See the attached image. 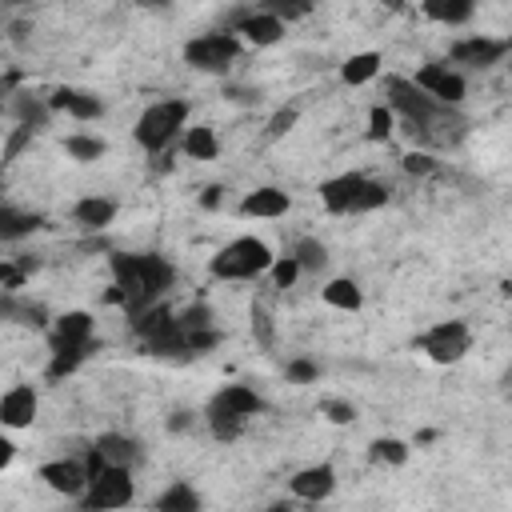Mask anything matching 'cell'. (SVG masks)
Masks as SVG:
<instances>
[{
  "label": "cell",
  "mask_w": 512,
  "mask_h": 512,
  "mask_svg": "<svg viewBox=\"0 0 512 512\" xmlns=\"http://www.w3.org/2000/svg\"><path fill=\"white\" fill-rule=\"evenodd\" d=\"M180 144H184V156H192V160H216V152H220V140L208 124H192Z\"/></svg>",
  "instance_id": "4316f807"
},
{
  "label": "cell",
  "mask_w": 512,
  "mask_h": 512,
  "mask_svg": "<svg viewBox=\"0 0 512 512\" xmlns=\"http://www.w3.org/2000/svg\"><path fill=\"white\" fill-rule=\"evenodd\" d=\"M424 16L452 28V24H468L476 16V4L472 0H424Z\"/></svg>",
  "instance_id": "484cf974"
},
{
  "label": "cell",
  "mask_w": 512,
  "mask_h": 512,
  "mask_svg": "<svg viewBox=\"0 0 512 512\" xmlns=\"http://www.w3.org/2000/svg\"><path fill=\"white\" fill-rule=\"evenodd\" d=\"M108 268H112V292L108 300L120 304L132 316L148 312L160 304V296L176 284V268L168 256H156V252H112L108 256Z\"/></svg>",
  "instance_id": "7a4b0ae2"
},
{
  "label": "cell",
  "mask_w": 512,
  "mask_h": 512,
  "mask_svg": "<svg viewBox=\"0 0 512 512\" xmlns=\"http://www.w3.org/2000/svg\"><path fill=\"white\" fill-rule=\"evenodd\" d=\"M296 120H300V112H296L292 104H284V108H276V112L268 116V128H264V140H280V136H288V132L296 128Z\"/></svg>",
  "instance_id": "1f68e13d"
},
{
  "label": "cell",
  "mask_w": 512,
  "mask_h": 512,
  "mask_svg": "<svg viewBox=\"0 0 512 512\" xmlns=\"http://www.w3.org/2000/svg\"><path fill=\"white\" fill-rule=\"evenodd\" d=\"M272 264H276V256L260 236H236L208 260V272L216 280H256V276L272 272Z\"/></svg>",
  "instance_id": "8992f818"
},
{
  "label": "cell",
  "mask_w": 512,
  "mask_h": 512,
  "mask_svg": "<svg viewBox=\"0 0 512 512\" xmlns=\"http://www.w3.org/2000/svg\"><path fill=\"white\" fill-rule=\"evenodd\" d=\"M72 220L80 228H88V232H100V228H108L116 220V200H108V196H80L72 204Z\"/></svg>",
  "instance_id": "ffe728a7"
},
{
  "label": "cell",
  "mask_w": 512,
  "mask_h": 512,
  "mask_svg": "<svg viewBox=\"0 0 512 512\" xmlns=\"http://www.w3.org/2000/svg\"><path fill=\"white\" fill-rule=\"evenodd\" d=\"M12 456H16V444H12V440H0V468H8Z\"/></svg>",
  "instance_id": "ee69618b"
},
{
  "label": "cell",
  "mask_w": 512,
  "mask_h": 512,
  "mask_svg": "<svg viewBox=\"0 0 512 512\" xmlns=\"http://www.w3.org/2000/svg\"><path fill=\"white\" fill-rule=\"evenodd\" d=\"M52 112H68L72 120H100L104 116V100L96 92H84V88H56L48 96Z\"/></svg>",
  "instance_id": "ac0fdd59"
},
{
  "label": "cell",
  "mask_w": 512,
  "mask_h": 512,
  "mask_svg": "<svg viewBox=\"0 0 512 512\" xmlns=\"http://www.w3.org/2000/svg\"><path fill=\"white\" fill-rule=\"evenodd\" d=\"M176 320H180L188 332H200V328H216V324H212V308H208V304H200V300H196V304H188L184 312H176Z\"/></svg>",
  "instance_id": "e575fe53"
},
{
  "label": "cell",
  "mask_w": 512,
  "mask_h": 512,
  "mask_svg": "<svg viewBox=\"0 0 512 512\" xmlns=\"http://www.w3.org/2000/svg\"><path fill=\"white\" fill-rule=\"evenodd\" d=\"M320 204L332 216H364V212H376L388 204V184L372 180L364 172H340L320 184Z\"/></svg>",
  "instance_id": "3957f363"
},
{
  "label": "cell",
  "mask_w": 512,
  "mask_h": 512,
  "mask_svg": "<svg viewBox=\"0 0 512 512\" xmlns=\"http://www.w3.org/2000/svg\"><path fill=\"white\" fill-rule=\"evenodd\" d=\"M32 132H36V128H24V124H16V128L8 132V140H4V164H12V160L32 144Z\"/></svg>",
  "instance_id": "74e56055"
},
{
  "label": "cell",
  "mask_w": 512,
  "mask_h": 512,
  "mask_svg": "<svg viewBox=\"0 0 512 512\" xmlns=\"http://www.w3.org/2000/svg\"><path fill=\"white\" fill-rule=\"evenodd\" d=\"M220 200H224V188H220V184H208V188H204V196H200V204H204V208H220Z\"/></svg>",
  "instance_id": "7bdbcfd3"
},
{
  "label": "cell",
  "mask_w": 512,
  "mask_h": 512,
  "mask_svg": "<svg viewBox=\"0 0 512 512\" xmlns=\"http://www.w3.org/2000/svg\"><path fill=\"white\" fill-rule=\"evenodd\" d=\"M288 492L296 500H304V504H320V500H328L336 492V468L332 464H308V468L292 472Z\"/></svg>",
  "instance_id": "5bb4252c"
},
{
  "label": "cell",
  "mask_w": 512,
  "mask_h": 512,
  "mask_svg": "<svg viewBox=\"0 0 512 512\" xmlns=\"http://www.w3.org/2000/svg\"><path fill=\"white\" fill-rule=\"evenodd\" d=\"M268 512H296V508H292V504H288V500H276V504H272V508H268Z\"/></svg>",
  "instance_id": "f6af8a7d"
},
{
  "label": "cell",
  "mask_w": 512,
  "mask_h": 512,
  "mask_svg": "<svg viewBox=\"0 0 512 512\" xmlns=\"http://www.w3.org/2000/svg\"><path fill=\"white\" fill-rule=\"evenodd\" d=\"M268 12H276L280 20H300V16H308L312 12V4H288V0H272V4H264Z\"/></svg>",
  "instance_id": "60d3db41"
},
{
  "label": "cell",
  "mask_w": 512,
  "mask_h": 512,
  "mask_svg": "<svg viewBox=\"0 0 512 512\" xmlns=\"http://www.w3.org/2000/svg\"><path fill=\"white\" fill-rule=\"evenodd\" d=\"M48 348H80V352H92V316L88 312H64L52 320L48 328Z\"/></svg>",
  "instance_id": "4fadbf2b"
},
{
  "label": "cell",
  "mask_w": 512,
  "mask_h": 512,
  "mask_svg": "<svg viewBox=\"0 0 512 512\" xmlns=\"http://www.w3.org/2000/svg\"><path fill=\"white\" fill-rule=\"evenodd\" d=\"M368 460H372V464L400 468V464L408 460V444H404V440H396V436H376V440L368 444Z\"/></svg>",
  "instance_id": "f1b7e54d"
},
{
  "label": "cell",
  "mask_w": 512,
  "mask_h": 512,
  "mask_svg": "<svg viewBox=\"0 0 512 512\" xmlns=\"http://www.w3.org/2000/svg\"><path fill=\"white\" fill-rule=\"evenodd\" d=\"M384 104L392 108V116L404 120L408 136L420 144H456L464 140V116L448 104H436L416 80L408 76H388L384 80Z\"/></svg>",
  "instance_id": "6da1fadb"
},
{
  "label": "cell",
  "mask_w": 512,
  "mask_h": 512,
  "mask_svg": "<svg viewBox=\"0 0 512 512\" xmlns=\"http://www.w3.org/2000/svg\"><path fill=\"white\" fill-rule=\"evenodd\" d=\"M64 152H68L76 164H92V160H100V156L108 152V144H104L100 136H92V132H68V136H64Z\"/></svg>",
  "instance_id": "83f0119b"
},
{
  "label": "cell",
  "mask_w": 512,
  "mask_h": 512,
  "mask_svg": "<svg viewBox=\"0 0 512 512\" xmlns=\"http://www.w3.org/2000/svg\"><path fill=\"white\" fill-rule=\"evenodd\" d=\"M252 336L260 340V348H272L276 344V332H272V316H268V308H252Z\"/></svg>",
  "instance_id": "f35d334b"
},
{
  "label": "cell",
  "mask_w": 512,
  "mask_h": 512,
  "mask_svg": "<svg viewBox=\"0 0 512 512\" xmlns=\"http://www.w3.org/2000/svg\"><path fill=\"white\" fill-rule=\"evenodd\" d=\"M36 476H40L52 492H60V496H84V492H88V480H92L88 460H76V456L48 460V464H40Z\"/></svg>",
  "instance_id": "7c38bea8"
},
{
  "label": "cell",
  "mask_w": 512,
  "mask_h": 512,
  "mask_svg": "<svg viewBox=\"0 0 512 512\" xmlns=\"http://www.w3.org/2000/svg\"><path fill=\"white\" fill-rule=\"evenodd\" d=\"M508 76H512V64H508Z\"/></svg>",
  "instance_id": "681fc988"
},
{
  "label": "cell",
  "mask_w": 512,
  "mask_h": 512,
  "mask_svg": "<svg viewBox=\"0 0 512 512\" xmlns=\"http://www.w3.org/2000/svg\"><path fill=\"white\" fill-rule=\"evenodd\" d=\"M200 508H204V496L188 480H172L152 504V512H200Z\"/></svg>",
  "instance_id": "44dd1931"
},
{
  "label": "cell",
  "mask_w": 512,
  "mask_h": 512,
  "mask_svg": "<svg viewBox=\"0 0 512 512\" xmlns=\"http://www.w3.org/2000/svg\"><path fill=\"white\" fill-rule=\"evenodd\" d=\"M508 56V40H496V36H464V40H456L452 48H448V60H452V68L456 64H464V68H496L500 60Z\"/></svg>",
  "instance_id": "8fae6325"
},
{
  "label": "cell",
  "mask_w": 512,
  "mask_h": 512,
  "mask_svg": "<svg viewBox=\"0 0 512 512\" xmlns=\"http://www.w3.org/2000/svg\"><path fill=\"white\" fill-rule=\"evenodd\" d=\"M36 412H40V396H36V388L32 384H12L4 396H0V424L4 428H28L32 420H36Z\"/></svg>",
  "instance_id": "2e32d148"
},
{
  "label": "cell",
  "mask_w": 512,
  "mask_h": 512,
  "mask_svg": "<svg viewBox=\"0 0 512 512\" xmlns=\"http://www.w3.org/2000/svg\"><path fill=\"white\" fill-rule=\"evenodd\" d=\"M8 108H12L16 124H24V128H36V132H40L48 120H52V104H48V100H40V96H32V92H12Z\"/></svg>",
  "instance_id": "7402d4cb"
},
{
  "label": "cell",
  "mask_w": 512,
  "mask_h": 512,
  "mask_svg": "<svg viewBox=\"0 0 512 512\" xmlns=\"http://www.w3.org/2000/svg\"><path fill=\"white\" fill-rule=\"evenodd\" d=\"M392 128H396L392 108H388V104H376V108L368 112V140H388Z\"/></svg>",
  "instance_id": "836d02e7"
},
{
  "label": "cell",
  "mask_w": 512,
  "mask_h": 512,
  "mask_svg": "<svg viewBox=\"0 0 512 512\" xmlns=\"http://www.w3.org/2000/svg\"><path fill=\"white\" fill-rule=\"evenodd\" d=\"M288 208H292V200H288V192L276 188V184L252 188V192L240 200V216H248V220H280Z\"/></svg>",
  "instance_id": "e0dca14e"
},
{
  "label": "cell",
  "mask_w": 512,
  "mask_h": 512,
  "mask_svg": "<svg viewBox=\"0 0 512 512\" xmlns=\"http://www.w3.org/2000/svg\"><path fill=\"white\" fill-rule=\"evenodd\" d=\"M264 412V400L256 388L248 384H224L220 392H212V400L204 404V420H208V432L216 440H236L244 432V424Z\"/></svg>",
  "instance_id": "5b68a950"
},
{
  "label": "cell",
  "mask_w": 512,
  "mask_h": 512,
  "mask_svg": "<svg viewBox=\"0 0 512 512\" xmlns=\"http://www.w3.org/2000/svg\"><path fill=\"white\" fill-rule=\"evenodd\" d=\"M412 80H416L436 104H448V108H460L464 96H468V80H464L460 68H452L448 60H428V64H420Z\"/></svg>",
  "instance_id": "30bf717a"
},
{
  "label": "cell",
  "mask_w": 512,
  "mask_h": 512,
  "mask_svg": "<svg viewBox=\"0 0 512 512\" xmlns=\"http://www.w3.org/2000/svg\"><path fill=\"white\" fill-rule=\"evenodd\" d=\"M92 480H88V492L80 496L84 500V512H116V508H128L132 496H136V480H132V468H116V464H100V468H88Z\"/></svg>",
  "instance_id": "52a82bcc"
},
{
  "label": "cell",
  "mask_w": 512,
  "mask_h": 512,
  "mask_svg": "<svg viewBox=\"0 0 512 512\" xmlns=\"http://www.w3.org/2000/svg\"><path fill=\"white\" fill-rule=\"evenodd\" d=\"M240 56V36L232 28H216V32H200L184 44V64L196 68V72H228Z\"/></svg>",
  "instance_id": "ba28073f"
},
{
  "label": "cell",
  "mask_w": 512,
  "mask_h": 512,
  "mask_svg": "<svg viewBox=\"0 0 512 512\" xmlns=\"http://www.w3.org/2000/svg\"><path fill=\"white\" fill-rule=\"evenodd\" d=\"M504 296H512V280H508V284H504Z\"/></svg>",
  "instance_id": "bcb514c9"
},
{
  "label": "cell",
  "mask_w": 512,
  "mask_h": 512,
  "mask_svg": "<svg viewBox=\"0 0 512 512\" xmlns=\"http://www.w3.org/2000/svg\"><path fill=\"white\" fill-rule=\"evenodd\" d=\"M40 224H44L40 212H24V208H16V204H4V208H0V236H4L8 244L32 236Z\"/></svg>",
  "instance_id": "603a6c76"
},
{
  "label": "cell",
  "mask_w": 512,
  "mask_h": 512,
  "mask_svg": "<svg viewBox=\"0 0 512 512\" xmlns=\"http://www.w3.org/2000/svg\"><path fill=\"white\" fill-rule=\"evenodd\" d=\"M192 424H196V416H192L188 408H176V412L168 416V432H188Z\"/></svg>",
  "instance_id": "b9f144b4"
},
{
  "label": "cell",
  "mask_w": 512,
  "mask_h": 512,
  "mask_svg": "<svg viewBox=\"0 0 512 512\" xmlns=\"http://www.w3.org/2000/svg\"><path fill=\"white\" fill-rule=\"evenodd\" d=\"M284 376H288V384H312V380H320V364H312V360L296 356V360H288Z\"/></svg>",
  "instance_id": "8d00e7d4"
},
{
  "label": "cell",
  "mask_w": 512,
  "mask_h": 512,
  "mask_svg": "<svg viewBox=\"0 0 512 512\" xmlns=\"http://www.w3.org/2000/svg\"><path fill=\"white\" fill-rule=\"evenodd\" d=\"M400 168H404L408 176H420V180H424V176H436V168H440V164L432 160V152H404Z\"/></svg>",
  "instance_id": "d590c367"
},
{
  "label": "cell",
  "mask_w": 512,
  "mask_h": 512,
  "mask_svg": "<svg viewBox=\"0 0 512 512\" xmlns=\"http://www.w3.org/2000/svg\"><path fill=\"white\" fill-rule=\"evenodd\" d=\"M92 452L104 460V464H116V468H132L140 460V440L124 436V432H100Z\"/></svg>",
  "instance_id": "d6986e66"
},
{
  "label": "cell",
  "mask_w": 512,
  "mask_h": 512,
  "mask_svg": "<svg viewBox=\"0 0 512 512\" xmlns=\"http://www.w3.org/2000/svg\"><path fill=\"white\" fill-rule=\"evenodd\" d=\"M508 384H512V368H508Z\"/></svg>",
  "instance_id": "c3c4849f"
},
{
  "label": "cell",
  "mask_w": 512,
  "mask_h": 512,
  "mask_svg": "<svg viewBox=\"0 0 512 512\" xmlns=\"http://www.w3.org/2000/svg\"><path fill=\"white\" fill-rule=\"evenodd\" d=\"M380 64H384L380 52H352V56L340 64V80L352 84V88H360V84H368V80L380 76Z\"/></svg>",
  "instance_id": "d4e9b609"
},
{
  "label": "cell",
  "mask_w": 512,
  "mask_h": 512,
  "mask_svg": "<svg viewBox=\"0 0 512 512\" xmlns=\"http://www.w3.org/2000/svg\"><path fill=\"white\" fill-rule=\"evenodd\" d=\"M88 360V352H80V348H56L52 356H48V380H64V376H72L80 364Z\"/></svg>",
  "instance_id": "4dcf8cb0"
},
{
  "label": "cell",
  "mask_w": 512,
  "mask_h": 512,
  "mask_svg": "<svg viewBox=\"0 0 512 512\" xmlns=\"http://www.w3.org/2000/svg\"><path fill=\"white\" fill-rule=\"evenodd\" d=\"M268 276H272V284H276V288H292V284L304 276V268H300V260L288 252V256H276V264H272V272H268Z\"/></svg>",
  "instance_id": "d6a6232c"
},
{
  "label": "cell",
  "mask_w": 512,
  "mask_h": 512,
  "mask_svg": "<svg viewBox=\"0 0 512 512\" xmlns=\"http://www.w3.org/2000/svg\"><path fill=\"white\" fill-rule=\"evenodd\" d=\"M508 56H512V36H508Z\"/></svg>",
  "instance_id": "7dc6e473"
},
{
  "label": "cell",
  "mask_w": 512,
  "mask_h": 512,
  "mask_svg": "<svg viewBox=\"0 0 512 512\" xmlns=\"http://www.w3.org/2000/svg\"><path fill=\"white\" fill-rule=\"evenodd\" d=\"M416 348L432 360V364H460L472 352V332L464 320H440L428 332H420Z\"/></svg>",
  "instance_id": "9c48e42d"
},
{
  "label": "cell",
  "mask_w": 512,
  "mask_h": 512,
  "mask_svg": "<svg viewBox=\"0 0 512 512\" xmlns=\"http://www.w3.org/2000/svg\"><path fill=\"white\" fill-rule=\"evenodd\" d=\"M184 132H188V100H180V96H164V100L148 104L132 128L136 144L152 156L168 152L176 140H184Z\"/></svg>",
  "instance_id": "277c9868"
},
{
  "label": "cell",
  "mask_w": 512,
  "mask_h": 512,
  "mask_svg": "<svg viewBox=\"0 0 512 512\" xmlns=\"http://www.w3.org/2000/svg\"><path fill=\"white\" fill-rule=\"evenodd\" d=\"M292 256L300 260L304 272H320V268H328V248H324L316 236H300V240L292 244Z\"/></svg>",
  "instance_id": "f546056e"
},
{
  "label": "cell",
  "mask_w": 512,
  "mask_h": 512,
  "mask_svg": "<svg viewBox=\"0 0 512 512\" xmlns=\"http://www.w3.org/2000/svg\"><path fill=\"white\" fill-rule=\"evenodd\" d=\"M232 32H240L248 44H256V48H272V44H280V36H284V20L276 16V12H268V8H248V12H240L236 16V28Z\"/></svg>",
  "instance_id": "9a60e30c"
},
{
  "label": "cell",
  "mask_w": 512,
  "mask_h": 512,
  "mask_svg": "<svg viewBox=\"0 0 512 512\" xmlns=\"http://www.w3.org/2000/svg\"><path fill=\"white\" fill-rule=\"evenodd\" d=\"M320 416H328L332 424H352L356 420V404L352 400H320Z\"/></svg>",
  "instance_id": "ab89813d"
},
{
  "label": "cell",
  "mask_w": 512,
  "mask_h": 512,
  "mask_svg": "<svg viewBox=\"0 0 512 512\" xmlns=\"http://www.w3.org/2000/svg\"><path fill=\"white\" fill-rule=\"evenodd\" d=\"M320 296H324V304L336 308V312H356V308L364 304V292H360V284H356L352 276H336V280H328V284L320 288Z\"/></svg>",
  "instance_id": "cb8c5ba5"
}]
</instances>
